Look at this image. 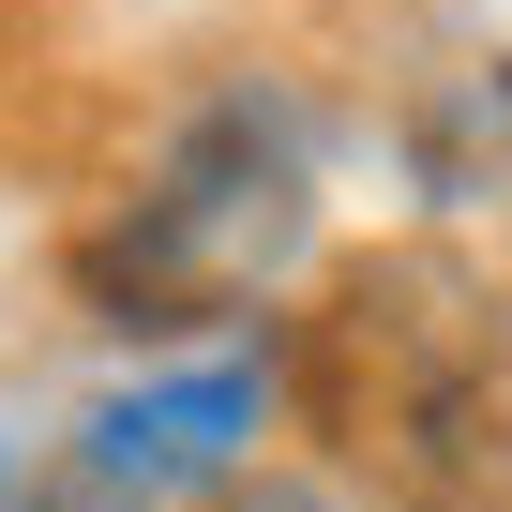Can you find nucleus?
Wrapping results in <instances>:
<instances>
[{
	"instance_id": "obj_1",
	"label": "nucleus",
	"mask_w": 512,
	"mask_h": 512,
	"mask_svg": "<svg viewBox=\"0 0 512 512\" xmlns=\"http://www.w3.org/2000/svg\"><path fill=\"white\" fill-rule=\"evenodd\" d=\"M302 422L377 512H512V256H362L302 317Z\"/></svg>"
},
{
	"instance_id": "obj_2",
	"label": "nucleus",
	"mask_w": 512,
	"mask_h": 512,
	"mask_svg": "<svg viewBox=\"0 0 512 512\" xmlns=\"http://www.w3.org/2000/svg\"><path fill=\"white\" fill-rule=\"evenodd\" d=\"M302 211H317V181H302L287 106H211V121H181V151L151 166V196L91 241V287L136 332H196V317L256 302L302 256Z\"/></svg>"
},
{
	"instance_id": "obj_3",
	"label": "nucleus",
	"mask_w": 512,
	"mask_h": 512,
	"mask_svg": "<svg viewBox=\"0 0 512 512\" xmlns=\"http://www.w3.org/2000/svg\"><path fill=\"white\" fill-rule=\"evenodd\" d=\"M256 362H196V377H151V392H106L91 422H76V467H61V497H91V512H181V497H211L241 452H256Z\"/></svg>"
},
{
	"instance_id": "obj_4",
	"label": "nucleus",
	"mask_w": 512,
	"mask_h": 512,
	"mask_svg": "<svg viewBox=\"0 0 512 512\" xmlns=\"http://www.w3.org/2000/svg\"><path fill=\"white\" fill-rule=\"evenodd\" d=\"M181 512H332V497H302V482H211V497H181Z\"/></svg>"
}]
</instances>
